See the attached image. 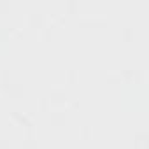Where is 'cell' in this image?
I'll return each mask as SVG.
<instances>
[]
</instances>
